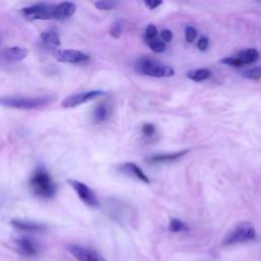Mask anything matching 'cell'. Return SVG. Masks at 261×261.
Masks as SVG:
<instances>
[{
	"mask_svg": "<svg viewBox=\"0 0 261 261\" xmlns=\"http://www.w3.org/2000/svg\"><path fill=\"white\" fill-rule=\"evenodd\" d=\"M56 100L55 95L44 96H21V95H8L0 97V105L7 108L30 110L45 107Z\"/></svg>",
	"mask_w": 261,
	"mask_h": 261,
	"instance_id": "cell-1",
	"label": "cell"
},
{
	"mask_svg": "<svg viewBox=\"0 0 261 261\" xmlns=\"http://www.w3.org/2000/svg\"><path fill=\"white\" fill-rule=\"evenodd\" d=\"M30 187L35 195L44 199H51L57 193L55 181L43 166H39L34 170L30 178Z\"/></svg>",
	"mask_w": 261,
	"mask_h": 261,
	"instance_id": "cell-2",
	"label": "cell"
},
{
	"mask_svg": "<svg viewBox=\"0 0 261 261\" xmlns=\"http://www.w3.org/2000/svg\"><path fill=\"white\" fill-rule=\"evenodd\" d=\"M256 237V230L254 226L248 221H242L234 225L222 240L223 246H230L234 244H241L249 242Z\"/></svg>",
	"mask_w": 261,
	"mask_h": 261,
	"instance_id": "cell-3",
	"label": "cell"
},
{
	"mask_svg": "<svg viewBox=\"0 0 261 261\" xmlns=\"http://www.w3.org/2000/svg\"><path fill=\"white\" fill-rule=\"evenodd\" d=\"M136 70L154 77H168L174 74L172 67L158 63L157 61L150 59L148 57H142L136 62Z\"/></svg>",
	"mask_w": 261,
	"mask_h": 261,
	"instance_id": "cell-4",
	"label": "cell"
},
{
	"mask_svg": "<svg viewBox=\"0 0 261 261\" xmlns=\"http://www.w3.org/2000/svg\"><path fill=\"white\" fill-rule=\"evenodd\" d=\"M54 8L55 5L41 2L21 8L20 13L24 18L30 20L54 19Z\"/></svg>",
	"mask_w": 261,
	"mask_h": 261,
	"instance_id": "cell-5",
	"label": "cell"
},
{
	"mask_svg": "<svg viewBox=\"0 0 261 261\" xmlns=\"http://www.w3.org/2000/svg\"><path fill=\"white\" fill-rule=\"evenodd\" d=\"M104 95H106V93L102 90H91V91L75 93V94L69 95L65 99H63L61 105L64 108H72V107L82 105L84 103H87L89 101H92L96 98L102 97Z\"/></svg>",
	"mask_w": 261,
	"mask_h": 261,
	"instance_id": "cell-6",
	"label": "cell"
},
{
	"mask_svg": "<svg viewBox=\"0 0 261 261\" xmlns=\"http://www.w3.org/2000/svg\"><path fill=\"white\" fill-rule=\"evenodd\" d=\"M65 249L77 261H107L97 251L84 246H80L76 244H67L65 246Z\"/></svg>",
	"mask_w": 261,
	"mask_h": 261,
	"instance_id": "cell-7",
	"label": "cell"
},
{
	"mask_svg": "<svg viewBox=\"0 0 261 261\" xmlns=\"http://www.w3.org/2000/svg\"><path fill=\"white\" fill-rule=\"evenodd\" d=\"M68 184L71 186V188L74 190L79 198L89 207L92 208H98L99 207V200L96 197L95 193L84 182L75 180V179H69Z\"/></svg>",
	"mask_w": 261,
	"mask_h": 261,
	"instance_id": "cell-8",
	"label": "cell"
},
{
	"mask_svg": "<svg viewBox=\"0 0 261 261\" xmlns=\"http://www.w3.org/2000/svg\"><path fill=\"white\" fill-rule=\"evenodd\" d=\"M54 57L56 60L63 63H83L90 59V56L73 49H64V50H55Z\"/></svg>",
	"mask_w": 261,
	"mask_h": 261,
	"instance_id": "cell-9",
	"label": "cell"
},
{
	"mask_svg": "<svg viewBox=\"0 0 261 261\" xmlns=\"http://www.w3.org/2000/svg\"><path fill=\"white\" fill-rule=\"evenodd\" d=\"M15 246L17 252L24 257L36 256L39 252L38 244L29 237H21L15 240Z\"/></svg>",
	"mask_w": 261,
	"mask_h": 261,
	"instance_id": "cell-10",
	"label": "cell"
},
{
	"mask_svg": "<svg viewBox=\"0 0 261 261\" xmlns=\"http://www.w3.org/2000/svg\"><path fill=\"white\" fill-rule=\"evenodd\" d=\"M10 224L21 231L27 232H43L46 230V226L42 223L31 221V220H24V219H12L10 221Z\"/></svg>",
	"mask_w": 261,
	"mask_h": 261,
	"instance_id": "cell-11",
	"label": "cell"
},
{
	"mask_svg": "<svg viewBox=\"0 0 261 261\" xmlns=\"http://www.w3.org/2000/svg\"><path fill=\"white\" fill-rule=\"evenodd\" d=\"M117 169H118L119 172H121L123 174H127V175L133 176V177H136V178L140 179L141 181H144L146 184L150 182L148 176L144 173V171L137 164H135L133 162L122 163V164L117 166Z\"/></svg>",
	"mask_w": 261,
	"mask_h": 261,
	"instance_id": "cell-12",
	"label": "cell"
},
{
	"mask_svg": "<svg viewBox=\"0 0 261 261\" xmlns=\"http://www.w3.org/2000/svg\"><path fill=\"white\" fill-rule=\"evenodd\" d=\"M28 56V50L19 46H13L4 49L1 52V57L5 61L9 62H18L23 60Z\"/></svg>",
	"mask_w": 261,
	"mask_h": 261,
	"instance_id": "cell-13",
	"label": "cell"
},
{
	"mask_svg": "<svg viewBox=\"0 0 261 261\" xmlns=\"http://www.w3.org/2000/svg\"><path fill=\"white\" fill-rule=\"evenodd\" d=\"M40 42L47 49H56L60 45V37L55 30H46L41 33Z\"/></svg>",
	"mask_w": 261,
	"mask_h": 261,
	"instance_id": "cell-14",
	"label": "cell"
},
{
	"mask_svg": "<svg viewBox=\"0 0 261 261\" xmlns=\"http://www.w3.org/2000/svg\"><path fill=\"white\" fill-rule=\"evenodd\" d=\"M76 6L73 2H61L55 5L54 8V19H65L71 16L75 12Z\"/></svg>",
	"mask_w": 261,
	"mask_h": 261,
	"instance_id": "cell-15",
	"label": "cell"
},
{
	"mask_svg": "<svg viewBox=\"0 0 261 261\" xmlns=\"http://www.w3.org/2000/svg\"><path fill=\"white\" fill-rule=\"evenodd\" d=\"M234 57L239 60L241 65L249 64V63H253L259 59V52L255 48H249V49L242 50Z\"/></svg>",
	"mask_w": 261,
	"mask_h": 261,
	"instance_id": "cell-16",
	"label": "cell"
},
{
	"mask_svg": "<svg viewBox=\"0 0 261 261\" xmlns=\"http://www.w3.org/2000/svg\"><path fill=\"white\" fill-rule=\"evenodd\" d=\"M189 152L188 149L176 152V153H170V154H157V155H152L150 157H148L146 160L149 162H154V163H158V162H170V161H174L178 158H180L181 156L186 155Z\"/></svg>",
	"mask_w": 261,
	"mask_h": 261,
	"instance_id": "cell-17",
	"label": "cell"
},
{
	"mask_svg": "<svg viewBox=\"0 0 261 261\" xmlns=\"http://www.w3.org/2000/svg\"><path fill=\"white\" fill-rule=\"evenodd\" d=\"M109 108L106 104L100 103L93 110V118L96 122H103L109 117Z\"/></svg>",
	"mask_w": 261,
	"mask_h": 261,
	"instance_id": "cell-18",
	"label": "cell"
},
{
	"mask_svg": "<svg viewBox=\"0 0 261 261\" xmlns=\"http://www.w3.org/2000/svg\"><path fill=\"white\" fill-rule=\"evenodd\" d=\"M212 75L211 70L207 69V68H199V69H195V70H191L187 73V76L195 82H202L205 81L207 79H209Z\"/></svg>",
	"mask_w": 261,
	"mask_h": 261,
	"instance_id": "cell-19",
	"label": "cell"
},
{
	"mask_svg": "<svg viewBox=\"0 0 261 261\" xmlns=\"http://www.w3.org/2000/svg\"><path fill=\"white\" fill-rule=\"evenodd\" d=\"M168 229L172 232H180V231H187L189 230L188 225L181 221L178 218H171L169 221V225H168Z\"/></svg>",
	"mask_w": 261,
	"mask_h": 261,
	"instance_id": "cell-20",
	"label": "cell"
},
{
	"mask_svg": "<svg viewBox=\"0 0 261 261\" xmlns=\"http://www.w3.org/2000/svg\"><path fill=\"white\" fill-rule=\"evenodd\" d=\"M241 75L247 80L257 81V80L261 79V66H256V67L250 68L248 70H245L241 73Z\"/></svg>",
	"mask_w": 261,
	"mask_h": 261,
	"instance_id": "cell-21",
	"label": "cell"
},
{
	"mask_svg": "<svg viewBox=\"0 0 261 261\" xmlns=\"http://www.w3.org/2000/svg\"><path fill=\"white\" fill-rule=\"evenodd\" d=\"M148 44H149V47L151 48V50L153 52H155V53H161V52H163L165 50L164 42L159 40V39H157V38H155L152 41L148 42Z\"/></svg>",
	"mask_w": 261,
	"mask_h": 261,
	"instance_id": "cell-22",
	"label": "cell"
},
{
	"mask_svg": "<svg viewBox=\"0 0 261 261\" xmlns=\"http://www.w3.org/2000/svg\"><path fill=\"white\" fill-rule=\"evenodd\" d=\"M122 27H123V21L121 19H117L116 21H114L112 24H111V28H110V35L117 39L120 37V34L122 32Z\"/></svg>",
	"mask_w": 261,
	"mask_h": 261,
	"instance_id": "cell-23",
	"label": "cell"
},
{
	"mask_svg": "<svg viewBox=\"0 0 261 261\" xmlns=\"http://www.w3.org/2000/svg\"><path fill=\"white\" fill-rule=\"evenodd\" d=\"M96 8L100 9V10H110V9H113L116 5V2L115 1H105V0H102V1H97L94 3Z\"/></svg>",
	"mask_w": 261,
	"mask_h": 261,
	"instance_id": "cell-24",
	"label": "cell"
},
{
	"mask_svg": "<svg viewBox=\"0 0 261 261\" xmlns=\"http://www.w3.org/2000/svg\"><path fill=\"white\" fill-rule=\"evenodd\" d=\"M157 34H158V31L156 29V27L154 24H149L146 29V32H145V39H146V42H150L152 41L153 39H155L157 37Z\"/></svg>",
	"mask_w": 261,
	"mask_h": 261,
	"instance_id": "cell-25",
	"label": "cell"
},
{
	"mask_svg": "<svg viewBox=\"0 0 261 261\" xmlns=\"http://www.w3.org/2000/svg\"><path fill=\"white\" fill-rule=\"evenodd\" d=\"M185 37L189 43H192L197 37V31L193 27H188L185 31Z\"/></svg>",
	"mask_w": 261,
	"mask_h": 261,
	"instance_id": "cell-26",
	"label": "cell"
},
{
	"mask_svg": "<svg viewBox=\"0 0 261 261\" xmlns=\"http://www.w3.org/2000/svg\"><path fill=\"white\" fill-rule=\"evenodd\" d=\"M221 63L224 64H228V65H232V66H241V63L239 62V60L233 56V57H226L220 60Z\"/></svg>",
	"mask_w": 261,
	"mask_h": 261,
	"instance_id": "cell-27",
	"label": "cell"
},
{
	"mask_svg": "<svg viewBox=\"0 0 261 261\" xmlns=\"http://www.w3.org/2000/svg\"><path fill=\"white\" fill-rule=\"evenodd\" d=\"M142 132L146 136H151L155 132V126L152 123H145L142 127Z\"/></svg>",
	"mask_w": 261,
	"mask_h": 261,
	"instance_id": "cell-28",
	"label": "cell"
},
{
	"mask_svg": "<svg viewBox=\"0 0 261 261\" xmlns=\"http://www.w3.org/2000/svg\"><path fill=\"white\" fill-rule=\"evenodd\" d=\"M161 38H162V40L164 41V42H170L171 41V39H172V33H171V31H169V30H167V29H164V30H162L161 31Z\"/></svg>",
	"mask_w": 261,
	"mask_h": 261,
	"instance_id": "cell-29",
	"label": "cell"
},
{
	"mask_svg": "<svg viewBox=\"0 0 261 261\" xmlns=\"http://www.w3.org/2000/svg\"><path fill=\"white\" fill-rule=\"evenodd\" d=\"M207 46H208V38H206V37L200 38L199 41H198V48L200 50L204 51V50H206Z\"/></svg>",
	"mask_w": 261,
	"mask_h": 261,
	"instance_id": "cell-30",
	"label": "cell"
},
{
	"mask_svg": "<svg viewBox=\"0 0 261 261\" xmlns=\"http://www.w3.org/2000/svg\"><path fill=\"white\" fill-rule=\"evenodd\" d=\"M144 4L150 8V9H154L156 8L157 6H159L160 4H162V1H145Z\"/></svg>",
	"mask_w": 261,
	"mask_h": 261,
	"instance_id": "cell-31",
	"label": "cell"
}]
</instances>
